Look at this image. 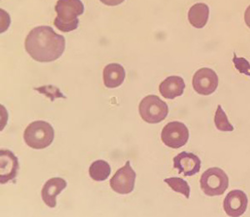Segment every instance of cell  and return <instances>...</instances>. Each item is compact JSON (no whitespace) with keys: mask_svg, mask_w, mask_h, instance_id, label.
Returning a JSON list of instances; mask_svg holds the SVG:
<instances>
[{"mask_svg":"<svg viewBox=\"0 0 250 217\" xmlns=\"http://www.w3.org/2000/svg\"><path fill=\"white\" fill-rule=\"evenodd\" d=\"M24 45L35 61L49 63L62 56L65 50V39L49 26H39L29 32Z\"/></svg>","mask_w":250,"mask_h":217,"instance_id":"cell-1","label":"cell"},{"mask_svg":"<svg viewBox=\"0 0 250 217\" xmlns=\"http://www.w3.org/2000/svg\"><path fill=\"white\" fill-rule=\"evenodd\" d=\"M55 11L57 17L54 20V25L60 31L68 33L79 27L78 17L83 14L84 5L81 0H58Z\"/></svg>","mask_w":250,"mask_h":217,"instance_id":"cell-2","label":"cell"},{"mask_svg":"<svg viewBox=\"0 0 250 217\" xmlns=\"http://www.w3.org/2000/svg\"><path fill=\"white\" fill-rule=\"evenodd\" d=\"M25 143L34 150H43L50 146L54 139V130L50 124L37 120L29 124L23 133Z\"/></svg>","mask_w":250,"mask_h":217,"instance_id":"cell-3","label":"cell"},{"mask_svg":"<svg viewBox=\"0 0 250 217\" xmlns=\"http://www.w3.org/2000/svg\"><path fill=\"white\" fill-rule=\"evenodd\" d=\"M229 180L227 174L219 167L208 169L200 178V187L208 196L224 194L229 188Z\"/></svg>","mask_w":250,"mask_h":217,"instance_id":"cell-4","label":"cell"},{"mask_svg":"<svg viewBox=\"0 0 250 217\" xmlns=\"http://www.w3.org/2000/svg\"><path fill=\"white\" fill-rule=\"evenodd\" d=\"M143 120L148 124L162 122L168 116V105L157 95H148L144 98L139 106Z\"/></svg>","mask_w":250,"mask_h":217,"instance_id":"cell-5","label":"cell"},{"mask_svg":"<svg viewBox=\"0 0 250 217\" xmlns=\"http://www.w3.org/2000/svg\"><path fill=\"white\" fill-rule=\"evenodd\" d=\"M189 131L182 122L173 121L167 124L162 130L161 139L163 143L169 148L179 149L187 144Z\"/></svg>","mask_w":250,"mask_h":217,"instance_id":"cell-6","label":"cell"},{"mask_svg":"<svg viewBox=\"0 0 250 217\" xmlns=\"http://www.w3.org/2000/svg\"><path fill=\"white\" fill-rule=\"evenodd\" d=\"M136 173L131 167L130 162L127 161L125 166L117 171L110 180V186L118 194H130L134 190Z\"/></svg>","mask_w":250,"mask_h":217,"instance_id":"cell-7","label":"cell"},{"mask_svg":"<svg viewBox=\"0 0 250 217\" xmlns=\"http://www.w3.org/2000/svg\"><path fill=\"white\" fill-rule=\"evenodd\" d=\"M219 86V77L213 69L202 68L194 74L193 87L197 94L209 95L216 90Z\"/></svg>","mask_w":250,"mask_h":217,"instance_id":"cell-8","label":"cell"},{"mask_svg":"<svg viewBox=\"0 0 250 217\" xmlns=\"http://www.w3.org/2000/svg\"><path fill=\"white\" fill-rule=\"evenodd\" d=\"M247 195L240 190L231 191L224 200V210L229 217H241L248 207Z\"/></svg>","mask_w":250,"mask_h":217,"instance_id":"cell-9","label":"cell"},{"mask_svg":"<svg viewBox=\"0 0 250 217\" xmlns=\"http://www.w3.org/2000/svg\"><path fill=\"white\" fill-rule=\"evenodd\" d=\"M20 169L19 160L9 150L0 151V183L6 184L15 180Z\"/></svg>","mask_w":250,"mask_h":217,"instance_id":"cell-10","label":"cell"},{"mask_svg":"<svg viewBox=\"0 0 250 217\" xmlns=\"http://www.w3.org/2000/svg\"><path fill=\"white\" fill-rule=\"evenodd\" d=\"M173 168L179 170V174L193 176L200 172L201 160L193 153L181 152L173 158Z\"/></svg>","mask_w":250,"mask_h":217,"instance_id":"cell-11","label":"cell"},{"mask_svg":"<svg viewBox=\"0 0 250 217\" xmlns=\"http://www.w3.org/2000/svg\"><path fill=\"white\" fill-rule=\"evenodd\" d=\"M66 186L67 182L62 178L54 177L49 179L44 184L41 192L43 202L48 207L54 208L57 205L56 197L66 188Z\"/></svg>","mask_w":250,"mask_h":217,"instance_id":"cell-12","label":"cell"},{"mask_svg":"<svg viewBox=\"0 0 250 217\" xmlns=\"http://www.w3.org/2000/svg\"><path fill=\"white\" fill-rule=\"evenodd\" d=\"M185 89L184 79L179 76H169L166 78L159 86V92L162 96L168 100H173L181 96Z\"/></svg>","mask_w":250,"mask_h":217,"instance_id":"cell-13","label":"cell"},{"mask_svg":"<svg viewBox=\"0 0 250 217\" xmlns=\"http://www.w3.org/2000/svg\"><path fill=\"white\" fill-rule=\"evenodd\" d=\"M104 83L108 89L120 87L125 79V68L120 64L112 63L106 65L103 73Z\"/></svg>","mask_w":250,"mask_h":217,"instance_id":"cell-14","label":"cell"},{"mask_svg":"<svg viewBox=\"0 0 250 217\" xmlns=\"http://www.w3.org/2000/svg\"><path fill=\"white\" fill-rule=\"evenodd\" d=\"M209 16V8L207 4L203 3H195L188 11V21L191 25L196 29L204 28Z\"/></svg>","mask_w":250,"mask_h":217,"instance_id":"cell-15","label":"cell"},{"mask_svg":"<svg viewBox=\"0 0 250 217\" xmlns=\"http://www.w3.org/2000/svg\"><path fill=\"white\" fill-rule=\"evenodd\" d=\"M90 177L96 181H104L110 175L111 167L105 160H99L92 163L88 169Z\"/></svg>","mask_w":250,"mask_h":217,"instance_id":"cell-16","label":"cell"},{"mask_svg":"<svg viewBox=\"0 0 250 217\" xmlns=\"http://www.w3.org/2000/svg\"><path fill=\"white\" fill-rule=\"evenodd\" d=\"M165 182L168 184L173 192L184 195L187 199L190 196V187L186 180L179 177H171L165 179Z\"/></svg>","mask_w":250,"mask_h":217,"instance_id":"cell-17","label":"cell"},{"mask_svg":"<svg viewBox=\"0 0 250 217\" xmlns=\"http://www.w3.org/2000/svg\"><path fill=\"white\" fill-rule=\"evenodd\" d=\"M214 123H215L217 129L220 131H233L234 130L233 126L229 123V121L228 120L227 115L223 110L221 106H218V108H217L215 117H214Z\"/></svg>","mask_w":250,"mask_h":217,"instance_id":"cell-18","label":"cell"},{"mask_svg":"<svg viewBox=\"0 0 250 217\" xmlns=\"http://www.w3.org/2000/svg\"><path fill=\"white\" fill-rule=\"evenodd\" d=\"M233 62L235 65L236 69H239V71L241 74H245L248 76H250V64L248 62L246 59L236 57V55L234 54Z\"/></svg>","mask_w":250,"mask_h":217,"instance_id":"cell-19","label":"cell"},{"mask_svg":"<svg viewBox=\"0 0 250 217\" xmlns=\"http://www.w3.org/2000/svg\"><path fill=\"white\" fill-rule=\"evenodd\" d=\"M100 1L104 4L108 6L120 5V4L125 2V0H100Z\"/></svg>","mask_w":250,"mask_h":217,"instance_id":"cell-20","label":"cell"},{"mask_svg":"<svg viewBox=\"0 0 250 217\" xmlns=\"http://www.w3.org/2000/svg\"><path fill=\"white\" fill-rule=\"evenodd\" d=\"M245 21L248 27L250 28V5L248 7L245 13Z\"/></svg>","mask_w":250,"mask_h":217,"instance_id":"cell-21","label":"cell"}]
</instances>
